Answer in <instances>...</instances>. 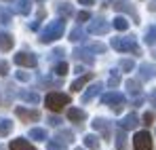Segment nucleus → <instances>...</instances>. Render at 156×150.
Here are the masks:
<instances>
[{"label": "nucleus", "instance_id": "21", "mask_svg": "<svg viewBox=\"0 0 156 150\" xmlns=\"http://www.w3.org/2000/svg\"><path fill=\"white\" fill-rule=\"evenodd\" d=\"M57 13L63 15V17H72V15H74V9H72L70 2H61V4L57 6Z\"/></svg>", "mask_w": 156, "mask_h": 150}, {"label": "nucleus", "instance_id": "8", "mask_svg": "<svg viewBox=\"0 0 156 150\" xmlns=\"http://www.w3.org/2000/svg\"><path fill=\"white\" fill-rule=\"evenodd\" d=\"M110 30V24L105 21V19H93V21H89V34H105Z\"/></svg>", "mask_w": 156, "mask_h": 150}, {"label": "nucleus", "instance_id": "25", "mask_svg": "<svg viewBox=\"0 0 156 150\" xmlns=\"http://www.w3.org/2000/svg\"><path fill=\"white\" fill-rule=\"evenodd\" d=\"M19 97H21L23 101H30V104H38V100H40L38 93H34V91H21Z\"/></svg>", "mask_w": 156, "mask_h": 150}, {"label": "nucleus", "instance_id": "39", "mask_svg": "<svg viewBox=\"0 0 156 150\" xmlns=\"http://www.w3.org/2000/svg\"><path fill=\"white\" fill-rule=\"evenodd\" d=\"M6 72H9V64L6 61H0V76H4Z\"/></svg>", "mask_w": 156, "mask_h": 150}, {"label": "nucleus", "instance_id": "40", "mask_svg": "<svg viewBox=\"0 0 156 150\" xmlns=\"http://www.w3.org/2000/svg\"><path fill=\"white\" fill-rule=\"evenodd\" d=\"M17 78L19 80H30V74L27 72H17Z\"/></svg>", "mask_w": 156, "mask_h": 150}, {"label": "nucleus", "instance_id": "45", "mask_svg": "<svg viewBox=\"0 0 156 150\" xmlns=\"http://www.w3.org/2000/svg\"><path fill=\"white\" fill-rule=\"evenodd\" d=\"M152 55H154V59H156V49H154V53H152Z\"/></svg>", "mask_w": 156, "mask_h": 150}, {"label": "nucleus", "instance_id": "6", "mask_svg": "<svg viewBox=\"0 0 156 150\" xmlns=\"http://www.w3.org/2000/svg\"><path fill=\"white\" fill-rule=\"evenodd\" d=\"M114 9H116L118 13H129L131 17L135 19V24H139V17H137V11H135V6L131 4L129 0H114Z\"/></svg>", "mask_w": 156, "mask_h": 150}, {"label": "nucleus", "instance_id": "32", "mask_svg": "<svg viewBox=\"0 0 156 150\" xmlns=\"http://www.w3.org/2000/svg\"><path fill=\"white\" fill-rule=\"evenodd\" d=\"M55 72H57L59 76H66V74H68V64H66V61L57 64V66H55Z\"/></svg>", "mask_w": 156, "mask_h": 150}, {"label": "nucleus", "instance_id": "22", "mask_svg": "<svg viewBox=\"0 0 156 150\" xmlns=\"http://www.w3.org/2000/svg\"><path fill=\"white\" fill-rule=\"evenodd\" d=\"M114 27H116V30H120V32H127V30H129V21H127V17H125V15H118V17H116V19H114Z\"/></svg>", "mask_w": 156, "mask_h": 150}, {"label": "nucleus", "instance_id": "14", "mask_svg": "<svg viewBox=\"0 0 156 150\" xmlns=\"http://www.w3.org/2000/svg\"><path fill=\"white\" fill-rule=\"evenodd\" d=\"M72 55H74V59H80V61H84V64H89V66L95 61V59L91 57V51L89 49H76Z\"/></svg>", "mask_w": 156, "mask_h": 150}, {"label": "nucleus", "instance_id": "29", "mask_svg": "<svg viewBox=\"0 0 156 150\" xmlns=\"http://www.w3.org/2000/svg\"><path fill=\"white\" fill-rule=\"evenodd\" d=\"M82 38H84V32H82L80 27H74V30L70 32V40H72V42H78V40H82Z\"/></svg>", "mask_w": 156, "mask_h": 150}, {"label": "nucleus", "instance_id": "10", "mask_svg": "<svg viewBox=\"0 0 156 150\" xmlns=\"http://www.w3.org/2000/svg\"><path fill=\"white\" fill-rule=\"evenodd\" d=\"M154 74H156V68L152 64H141V66H139V78H141V80H152Z\"/></svg>", "mask_w": 156, "mask_h": 150}, {"label": "nucleus", "instance_id": "1", "mask_svg": "<svg viewBox=\"0 0 156 150\" xmlns=\"http://www.w3.org/2000/svg\"><path fill=\"white\" fill-rule=\"evenodd\" d=\"M63 30H66V19H55V21H51V24L42 30L40 42L47 45V42H53V40L61 38V36H63Z\"/></svg>", "mask_w": 156, "mask_h": 150}, {"label": "nucleus", "instance_id": "41", "mask_svg": "<svg viewBox=\"0 0 156 150\" xmlns=\"http://www.w3.org/2000/svg\"><path fill=\"white\" fill-rule=\"evenodd\" d=\"M78 4H84V6H91V4H95V0H78Z\"/></svg>", "mask_w": 156, "mask_h": 150}, {"label": "nucleus", "instance_id": "28", "mask_svg": "<svg viewBox=\"0 0 156 150\" xmlns=\"http://www.w3.org/2000/svg\"><path fill=\"white\" fill-rule=\"evenodd\" d=\"M30 137L32 140H38V142H42V140H47V131L44 129H30Z\"/></svg>", "mask_w": 156, "mask_h": 150}, {"label": "nucleus", "instance_id": "18", "mask_svg": "<svg viewBox=\"0 0 156 150\" xmlns=\"http://www.w3.org/2000/svg\"><path fill=\"white\" fill-rule=\"evenodd\" d=\"M11 150H36V148H34L27 140H21V137H19V140H13V142H11Z\"/></svg>", "mask_w": 156, "mask_h": 150}, {"label": "nucleus", "instance_id": "30", "mask_svg": "<svg viewBox=\"0 0 156 150\" xmlns=\"http://www.w3.org/2000/svg\"><path fill=\"white\" fill-rule=\"evenodd\" d=\"M57 140H59L61 144H63V142H74V135H72V131H59Z\"/></svg>", "mask_w": 156, "mask_h": 150}, {"label": "nucleus", "instance_id": "23", "mask_svg": "<svg viewBox=\"0 0 156 150\" xmlns=\"http://www.w3.org/2000/svg\"><path fill=\"white\" fill-rule=\"evenodd\" d=\"M89 80H91V72H89V74H84V76H80V78H76V80L72 82V91H80Z\"/></svg>", "mask_w": 156, "mask_h": 150}, {"label": "nucleus", "instance_id": "36", "mask_svg": "<svg viewBox=\"0 0 156 150\" xmlns=\"http://www.w3.org/2000/svg\"><path fill=\"white\" fill-rule=\"evenodd\" d=\"M116 85H118V72H116V70H112V78H110L108 87H116Z\"/></svg>", "mask_w": 156, "mask_h": 150}, {"label": "nucleus", "instance_id": "15", "mask_svg": "<svg viewBox=\"0 0 156 150\" xmlns=\"http://www.w3.org/2000/svg\"><path fill=\"white\" fill-rule=\"evenodd\" d=\"M101 89H104V85H101V82H95V85H91V87L84 91V95H82V101H91L93 97H95V95H97V93H99V91H101Z\"/></svg>", "mask_w": 156, "mask_h": 150}, {"label": "nucleus", "instance_id": "37", "mask_svg": "<svg viewBox=\"0 0 156 150\" xmlns=\"http://www.w3.org/2000/svg\"><path fill=\"white\" fill-rule=\"evenodd\" d=\"M89 17H91V15H89V11H82V13H78V15H76V19L80 21V24H82V21H87Z\"/></svg>", "mask_w": 156, "mask_h": 150}, {"label": "nucleus", "instance_id": "42", "mask_svg": "<svg viewBox=\"0 0 156 150\" xmlns=\"http://www.w3.org/2000/svg\"><path fill=\"white\" fill-rule=\"evenodd\" d=\"M150 101H152V106H156V89L150 93Z\"/></svg>", "mask_w": 156, "mask_h": 150}, {"label": "nucleus", "instance_id": "2", "mask_svg": "<svg viewBox=\"0 0 156 150\" xmlns=\"http://www.w3.org/2000/svg\"><path fill=\"white\" fill-rule=\"evenodd\" d=\"M112 47L118 51V53H135V55H141V49H139V45H137V40H135V36H118V38H112Z\"/></svg>", "mask_w": 156, "mask_h": 150}, {"label": "nucleus", "instance_id": "9", "mask_svg": "<svg viewBox=\"0 0 156 150\" xmlns=\"http://www.w3.org/2000/svg\"><path fill=\"white\" fill-rule=\"evenodd\" d=\"M15 114L21 119V121H26V123H32V121H38L40 119V112L38 110H26V108H15Z\"/></svg>", "mask_w": 156, "mask_h": 150}, {"label": "nucleus", "instance_id": "27", "mask_svg": "<svg viewBox=\"0 0 156 150\" xmlns=\"http://www.w3.org/2000/svg\"><path fill=\"white\" fill-rule=\"evenodd\" d=\"M127 148V137H125V129H120L116 133V150H125Z\"/></svg>", "mask_w": 156, "mask_h": 150}, {"label": "nucleus", "instance_id": "43", "mask_svg": "<svg viewBox=\"0 0 156 150\" xmlns=\"http://www.w3.org/2000/svg\"><path fill=\"white\" fill-rule=\"evenodd\" d=\"M49 123H51V125L55 127V125H59V123H61V121H59V119H55V116H51V119H49Z\"/></svg>", "mask_w": 156, "mask_h": 150}, {"label": "nucleus", "instance_id": "17", "mask_svg": "<svg viewBox=\"0 0 156 150\" xmlns=\"http://www.w3.org/2000/svg\"><path fill=\"white\" fill-rule=\"evenodd\" d=\"M13 36L11 34H6V32H0V49L2 51H11L13 49Z\"/></svg>", "mask_w": 156, "mask_h": 150}, {"label": "nucleus", "instance_id": "3", "mask_svg": "<svg viewBox=\"0 0 156 150\" xmlns=\"http://www.w3.org/2000/svg\"><path fill=\"white\" fill-rule=\"evenodd\" d=\"M47 108L53 110V112H59V110H63V106H68L70 104V95H66V93H49L47 95Z\"/></svg>", "mask_w": 156, "mask_h": 150}, {"label": "nucleus", "instance_id": "24", "mask_svg": "<svg viewBox=\"0 0 156 150\" xmlns=\"http://www.w3.org/2000/svg\"><path fill=\"white\" fill-rule=\"evenodd\" d=\"M11 131H13V123H11L9 119H0V137L9 135Z\"/></svg>", "mask_w": 156, "mask_h": 150}, {"label": "nucleus", "instance_id": "4", "mask_svg": "<svg viewBox=\"0 0 156 150\" xmlns=\"http://www.w3.org/2000/svg\"><path fill=\"white\" fill-rule=\"evenodd\" d=\"M133 148L135 150H152V135L148 131H139L133 137Z\"/></svg>", "mask_w": 156, "mask_h": 150}, {"label": "nucleus", "instance_id": "7", "mask_svg": "<svg viewBox=\"0 0 156 150\" xmlns=\"http://www.w3.org/2000/svg\"><path fill=\"white\" fill-rule=\"evenodd\" d=\"M15 64H17V66H23V68H34V66L38 64V59H36V55L21 51V53L15 55Z\"/></svg>", "mask_w": 156, "mask_h": 150}, {"label": "nucleus", "instance_id": "11", "mask_svg": "<svg viewBox=\"0 0 156 150\" xmlns=\"http://www.w3.org/2000/svg\"><path fill=\"white\" fill-rule=\"evenodd\" d=\"M125 87H127L129 95H133V97H139V95H141V82H139V80H135V78H129V80L125 82Z\"/></svg>", "mask_w": 156, "mask_h": 150}, {"label": "nucleus", "instance_id": "34", "mask_svg": "<svg viewBox=\"0 0 156 150\" xmlns=\"http://www.w3.org/2000/svg\"><path fill=\"white\" fill-rule=\"evenodd\" d=\"M0 24H11V13L9 11H4V9H0Z\"/></svg>", "mask_w": 156, "mask_h": 150}, {"label": "nucleus", "instance_id": "47", "mask_svg": "<svg viewBox=\"0 0 156 150\" xmlns=\"http://www.w3.org/2000/svg\"><path fill=\"white\" fill-rule=\"evenodd\" d=\"M0 150H2V146H0Z\"/></svg>", "mask_w": 156, "mask_h": 150}, {"label": "nucleus", "instance_id": "35", "mask_svg": "<svg viewBox=\"0 0 156 150\" xmlns=\"http://www.w3.org/2000/svg\"><path fill=\"white\" fill-rule=\"evenodd\" d=\"M47 148L49 150H66V146H63L59 140H55V142H49V144H47Z\"/></svg>", "mask_w": 156, "mask_h": 150}, {"label": "nucleus", "instance_id": "31", "mask_svg": "<svg viewBox=\"0 0 156 150\" xmlns=\"http://www.w3.org/2000/svg\"><path fill=\"white\" fill-rule=\"evenodd\" d=\"M87 49H89V51H95V53H104L105 45H101V42H89V45H87Z\"/></svg>", "mask_w": 156, "mask_h": 150}, {"label": "nucleus", "instance_id": "26", "mask_svg": "<svg viewBox=\"0 0 156 150\" xmlns=\"http://www.w3.org/2000/svg\"><path fill=\"white\" fill-rule=\"evenodd\" d=\"M144 42H146V45H156V25H152V27L144 34Z\"/></svg>", "mask_w": 156, "mask_h": 150}, {"label": "nucleus", "instance_id": "16", "mask_svg": "<svg viewBox=\"0 0 156 150\" xmlns=\"http://www.w3.org/2000/svg\"><path fill=\"white\" fill-rule=\"evenodd\" d=\"M68 119H70L72 123H82V121L87 119V114H84V110H80V108H70V110H68Z\"/></svg>", "mask_w": 156, "mask_h": 150}, {"label": "nucleus", "instance_id": "12", "mask_svg": "<svg viewBox=\"0 0 156 150\" xmlns=\"http://www.w3.org/2000/svg\"><path fill=\"white\" fill-rule=\"evenodd\" d=\"M137 123H139V119H137V114H127L122 121H120V129H125V131H129V129H135L137 127Z\"/></svg>", "mask_w": 156, "mask_h": 150}, {"label": "nucleus", "instance_id": "20", "mask_svg": "<svg viewBox=\"0 0 156 150\" xmlns=\"http://www.w3.org/2000/svg\"><path fill=\"white\" fill-rule=\"evenodd\" d=\"M84 146L87 148H91V150H99V137L97 135H84Z\"/></svg>", "mask_w": 156, "mask_h": 150}, {"label": "nucleus", "instance_id": "13", "mask_svg": "<svg viewBox=\"0 0 156 150\" xmlns=\"http://www.w3.org/2000/svg\"><path fill=\"white\" fill-rule=\"evenodd\" d=\"M91 125H93V129H97V131H101V133H104V137H105V140L110 137V121H104V119H95V121H93Z\"/></svg>", "mask_w": 156, "mask_h": 150}, {"label": "nucleus", "instance_id": "46", "mask_svg": "<svg viewBox=\"0 0 156 150\" xmlns=\"http://www.w3.org/2000/svg\"><path fill=\"white\" fill-rule=\"evenodd\" d=\"M76 150H82V148H76Z\"/></svg>", "mask_w": 156, "mask_h": 150}, {"label": "nucleus", "instance_id": "19", "mask_svg": "<svg viewBox=\"0 0 156 150\" xmlns=\"http://www.w3.org/2000/svg\"><path fill=\"white\" fill-rule=\"evenodd\" d=\"M13 11L19 13V15H27V13L32 11V4H30V0H17V4H15Z\"/></svg>", "mask_w": 156, "mask_h": 150}, {"label": "nucleus", "instance_id": "5", "mask_svg": "<svg viewBox=\"0 0 156 150\" xmlns=\"http://www.w3.org/2000/svg\"><path fill=\"white\" fill-rule=\"evenodd\" d=\"M105 106H112L116 112H120V106L125 104V97H122V93H118V91H108L104 93V97H101Z\"/></svg>", "mask_w": 156, "mask_h": 150}, {"label": "nucleus", "instance_id": "33", "mask_svg": "<svg viewBox=\"0 0 156 150\" xmlns=\"http://www.w3.org/2000/svg\"><path fill=\"white\" fill-rule=\"evenodd\" d=\"M133 68H135V64H133L131 59H122V61H120V70H125V72H131Z\"/></svg>", "mask_w": 156, "mask_h": 150}, {"label": "nucleus", "instance_id": "44", "mask_svg": "<svg viewBox=\"0 0 156 150\" xmlns=\"http://www.w3.org/2000/svg\"><path fill=\"white\" fill-rule=\"evenodd\" d=\"M148 9H150V11L154 13V11H156V0H152V2H150V6H148Z\"/></svg>", "mask_w": 156, "mask_h": 150}, {"label": "nucleus", "instance_id": "38", "mask_svg": "<svg viewBox=\"0 0 156 150\" xmlns=\"http://www.w3.org/2000/svg\"><path fill=\"white\" fill-rule=\"evenodd\" d=\"M152 121H154L152 112H146V114H144V123H146V125H152Z\"/></svg>", "mask_w": 156, "mask_h": 150}]
</instances>
